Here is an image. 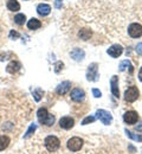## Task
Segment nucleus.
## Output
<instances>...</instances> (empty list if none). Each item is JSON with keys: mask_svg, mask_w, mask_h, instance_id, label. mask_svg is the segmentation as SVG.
<instances>
[{"mask_svg": "<svg viewBox=\"0 0 142 154\" xmlns=\"http://www.w3.org/2000/svg\"><path fill=\"white\" fill-rule=\"evenodd\" d=\"M96 115H97V119H100V121H101L103 125H110L111 123V121H113V116L111 114L109 113V112H107V110H103V109H98L97 112H96Z\"/></svg>", "mask_w": 142, "mask_h": 154, "instance_id": "obj_7", "label": "nucleus"}, {"mask_svg": "<svg viewBox=\"0 0 142 154\" xmlns=\"http://www.w3.org/2000/svg\"><path fill=\"white\" fill-rule=\"evenodd\" d=\"M110 85H111V93H113V95L116 97V98H119V97H120V90H119V77L117 76L111 77Z\"/></svg>", "mask_w": 142, "mask_h": 154, "instance_id": "obj_12", "label": "nucleus"}, {"mask_svg": "<svg viewBox=\"0 0 142 154\" xmlns=\"http://www.w3.org/2000/svg\"><path fill=\"white\" fill-rule=\"evenodd\" d=\"M37 116H38L39 122L45 125V126L50 127V126H52L55 123V116L49 114L46 108H39L38 112H37Z\"/></svg>", "mask_w": 142, "mask_h": 154, "instance_id": "obj_1", "label": "nucleus"}, {"mask_svg": "<svg viewBox=\"0 0 142 154\" xmlns=\"http://www.w3.org/2000/svg\"><path fill=\"white\" fill-rule=\"evenodd\" d=\"M92 95L96 97V98H98V97H101L102 94L98 89H96V88H95V89H92Z\"/></svg>", "mask_w": 142, "mask_h": 154, "instance_id": "obj_29", "label": "nucleus"}, {"mask_svg": "<svg viewBox=\"0 0 142 154\" xmlns=\"http://www.w3.org/2000/svg\"><path fill=\"white\" fill-rule=\"evenodd\" d=\"M36 129H37V125H35V123H33V125H31V126H30V128L27 129L26 134L24 135V139H27V137H30L31 135L35 133V131H36Z\"/></svg>", "mask_w": 142, "mask_h": 154, "instance_id": "obj_23", "label": "nucleus"}, {"mask_svg": "<svg viewBox=\"0 0 142 154\" xmlns=\"http://www.w3.org/2000/svg\"><path fill=\"white\" fill-rule=\"evenodd\" d=\"M7 8L12 12H17L20 10V5L17 0H8L7 1Z\"/></svg>", "mask_w": 142, "mask_h": 154, "instance_id": "obj_18", "label": "nucleus"}, {"mask_svg": "<svg viewBox=\"0 0 142 154\" xmlns=\"http://www.w3.org/2000/svg\"><path fill=\"white\" fill-rule=\"evenodd\" d=\"M41 26V20H38L37 18H31V19L27 21V27L30 30H37Z\"/></svg>", "mask_w": 142, "mask_h": 154, "instance_id": "obj_17", "label": "nucleus"}, {"mask_svg": "<svg viewBox=\"0 0 142 154\" xmlns=\"http://www.w3.org/2000/svg\"><path fill=\"white\" fill-rule=\"evenodd\" d=\"M125 132V134L128 135L130 139H133V140H135V141H137V142H142V135H136V134H134V133H131V132H129L128 129H125L124 131Z\"/></svg>", "mask_w": 142, "mask_h": 154, "instance_id": "obj_21", "label": "nucleus"}, {"mask_svg": "<svg viewBox=\"0 0 142 154\" xmlns=\"http://www.w3.org/2000/svg\"><path fill=\"white\" fill-rule=\"evenodd\" d=\"M83 147V140L78 136H74L68 141V148L71 152H78Z\"/></svg>", "mask_w": 142, "mask_h": 154, "instance_id": "obj_3", "label": "nucleus"}, {"mask_svg": "<svg viewBox=\"0 0 142 154\" xmlns=\"http://www.w3.org/2000/svg\"><path fill=\"white\" fill-rule=\"evenodd\" d=\"M70 88H71V82L65 81V82L61 83V84L57 87L56 93H57L58 95H65V94H66V93L70 90Z\"/></svg>", "mask_w": 142, "mask_h": 154, "instance_id": "obj_13", "label": "nucleus"}, {"mask_svg": "<svg viewBox=\"0 0 142 154\" xmlns=\"http://www.w3.org/2000/svg\"><path fill=\"white\" fill-rule=\"evenodd\" d=\"M70 55H71V57L74 58L75 60H82L84 56H85V52L80 49V48H76V49H74L71 52H70Z\"/></svg>", "mask_w": 142, "mask_h": 154, "instance_id": "obj_15", "label": "nucleus"}, {"mask_svg": "<svg viewBox=\"0 0 142 154\" xmlns=\"http://www.w3.org/2000/svg\"><path fill=\"white\" fill-rule=\"evenodd\" d=\"M55 6H56L57 8H61L62 7V0H56V1H55Z\"/></svg>", "mask_w": 142, "mask_h": 154, "instance_id": "obj_31", "label": "nucleus"}, {"mask_svg": "<svg viewBox=\"0 0 142 154\" xmlns=\"http://www.w3.org/2000/svg\"><path fill=\"white\" fill-rule=\"evenodd\" d=\"M128 33L133 38H139L142 36V26L137 23H133L128 27Z\"/></svg>", "mask_w": 142, "mask_h": 154, "instance_id": "obj_6", "label": "nucleus"}, {"mask_svg": "<svg viewBox=\"0 0 142 154\" xmlns=\"http://www.w3.org/2000/svg\"><path fill=\"white\" fill-rule=\"evenodd\" d=\"M139 79L142 82V68L140 69V72H139Z\"/></svg>", "mask_w": 142, "mask_h": 154, "instance_id": "obj_33", "label": "nucleus"}, {"mask_svg": "<svg viewBox=\"0 0 142 154\" xmlns=\"http://www.w3.org/2000/svg\"><path fill=\"white\" fill-rule=\"evenodd\" d=\"M123 120H124V122L128 123V125H134V123H136L137 120H139V114H137L136 112H134V110L127 112V113H124V115H123Z\"/></svg>", "mask_w": 142, "mask_h": 154, "instance_id": "obj_8", "label": "nucleus"}, {"mask_svg": "<svg viewBox=\"0 0 142 154\" xmlns=\"http://www.w3.org/2000/svg\"><path fill=\"white\" fill-rule=\"evenodd\" d=\"M25 20H26V16L23 14V13H19V14H17L14 17V23L18 24V25H23L25 23Z\"/></svg>", "mask_w": 142, "mask_h": 154, "instance_id": "obj_22", "label": "nucleus"}, {"mask_svg": "<svg viewBox=\"0 0 142 154\" xmlns=\"http://www.w3.org/2000/svg\"><path fill=\"white\" fill-rule=\"evenodd\" d=\"M139 95H140V93L136 87H129L124 93V98L127 102H134L137 100Z\"/></svg>", "mask_w": 142, "mask_h": 154, "instance_id": "obj_4", "label": "nucleus"}, {"mask_svg": "<svg viewBox=\"0 0 142 154\" xmlns=\"http://www.w3.org/2000/svg\"><path fill=\"white\" fill-rule=\"evenodd\" d=\"M33 96H35V100L37 102H39L41 100V96H43V90L41 89H36L33 90Z\"/></svg>", "mask_w": 142, "mask_h": 154, "instance_id": "obj_24", "label": "nucleus"}, {"mask_svg": "<svg viewBox=\"0 0 142 154\" xmlns=\"http://www.w3.org/2000/svg\"><path fill=\"white\" fill-rule=\"evenodd\" d=\"M10 145V137L6 135H1L0 136V151H4L5 148H7Z\"/></svg>", "mask_w": 142, "mask_h": 154, "instance_id": "obj_19", "label": "nucleus"}, {"mask_svg": "<svg viewBox=\"0 0 142 154\" xmlns=\"http://www.w3.org/2000/svg\"><path fill=\"white\" fill-rule=\"evenodd\" d=\"M70 96H71V100H72V101H75V102H81V101L84 100L85 94H84V91H83L82 89H80V88H75V89L71 91Z\"/></svg>", "mask_w": 142, "mask_h": 154, "instance_id": "obj_11", "label": "nucleus"}, {"mask_svg": "<svg viewBox=\"0 0 142 154\" xmlns=\"http://www.w3.org/2000/svg\"><path fill=\"white\" fill-rule=\"evenodd\" d=\"M44 143H45V147H46V149H47L49 152H56V151L59 148V146H61L59 139H58L57 136H55V135H49V136H46Z\"/></svg>", "mask_w": 142, "mask_h": 154, "instance_id": "obj_2", "label": "nucleus"}, {"mask_svg": "<svg viewBox=\"0 0 142 154\" xmlns=\"http://www.w3.org/2000/svg\"><path fill=\"white\" fill-rule=\"evenodd\" d=\"M19 37H20V35H19L17 31L12 30V31L10 32V38H19Z\"/></svg>", "mask_w": 142, "mask_h": 154, "instance_id": "obj_27", "label": "nucleus"}, {"mask_svg": "<svg viewBox=\"0 0 142 154\" xmlns=\"http://www.w3.org/2000/svg\"><path fill=\"white\" fill-rule=\"evenodd\" d=\"M74 125H75V121L70 116H64L59 120V126L63 129H71L74 127Z\"/></svg>", "mask_w": 142, "mask_h": 154, "instance_id": "obj_10", "label": "nucleus"}, {"mask_svg": "<svg viewBox=\"0 0 142 154\" xmlns=\"http://www.w3.org/2000/svg\"><path fill=\"white\" fill-rule=\"evenodd\" d=\"M63 66H64V64H63L62 62H58V63L56 64V69H55V71H56V72H59L61 69H63Z\"/></svg>", "mask_w": 142, "mask_h": 154, "instance_id": "obj_28", "label": "nucleus"}, {"mask_svg": "<svg viewBox=\"0 0 142 154\" xmlns=\"http://www.w3.org/2000/svg\"><path fill=\"white\" fill-rule=\"evenodd\" d=\"M135 50H136V52H137L140 56H142V43H139V44L136 45V49H135Z\"/></svg>", "mask_w": 142, "mask_h": 154, "instance_id": "obj_30", "label": "nucleus"}, {"mask_svg": "<svg viewBox=\"0 0 142 154\" xmlns=\"http://www.w3.org/2000/svg\"><path fill=\"white\" fill-rule=\"evenodd\" d=\"M37 12H38L41 16H47V14L51 12V7H50V5H47V4H41V5H38V7H37Z\"/></svg>", "mask_w": 142, "mask_h": 154, "instance_id": "obj_16", "label": "nucleus"}, {"mask_svg": "<svg viewBox=\"0 0 142 154\" xmlns=\"http://www.w3.org/2000/svg\"><path fill=\"white\" fill-rule=\"evenodd\" d=\"M107 52H108L109 56H111V57H114V58H117L122 55L123 48H122L121 45H119V44H114V45H111V46L108 49Z\"/></svg>", "mask_w": 142, "mask_h": 154, "instance_id": "obj_9", "label": "nucleus"}, {"mask_svg": "<svg viewBox=\"0 0 142 154\" xmlns=\"http://www.w3.org/2000/svg\"><path fill=\"white\" fill-rule=\"evenodd\" d=\"M78 36L83 40H88V39H90V37H91V31L90 30H81L78 32Z\"/></svg>", "mask_w": 142, "mask_h": 154, "instance_id": "obj_20", "label": "nucleus"}, {"mask_svg": "<svg viewBox=\"0 0 142 154\" xmlns=\"http://www.w3.org/2000/svg\"><path fill=\"white\" fill-rule=\"evenodd\" d=\"M97 63H92L89 65L88 71H86V78L91 82H95L98 79V68H97Z\"/></svg>", "mask_w": 142, "mask_h": 154, "instance_id": "obj_5", "label": "nucleus"}, {"mask_svg": "<svg viewBox=\"0 0 142 154\" xmlns=\"http://www.w3.org/2000/svg\"><path fill=\"white\" fill-rule=\"evenodd\" d=\"M128 66H130V62L129 60H123V62H121L119 69H120V71H124L125 68H128Z\"/></svg>", "mask_w": 142, "mask_h": 154, "instance_id": "obj_26", "label": "nucleus"}, {"mask_svg": "<svg viewBox=\"0 0 142 154\" xmlns=\"http://www.w3.org/2000/svg\"><path fill=\"white\" fill-rule=\"evenodd\" d=\"M20 68H21V65L19 62L12 60V62H10L8 65L6 66V71H7L8 74H16V72H18V71L20 70Z\"/></svg>", "mask_w": 142, "mask_h": 154, "instance_id": "obj_14", "label": "nucleus"}, {"mask_svg": "<svg viewBox=\"0 0 142 154\" xmlns=\"http://www.w3.org/2000/svg\"><path fill=\"white\" fill-rule=\"evenodd\" d=\"M136 131H137V132H142V121L140 122V125L136 126Z\"/></svg>", "mask_w": 142, "mask_h": 154, "instance_id": "obj_32", "label": "nucleus"}, {"mask_svg": "<svg viewBox=\"0 0 142 154\" xmlns=\"http://www.w3.org/2000/svg\"><path fill=\"white\" fill-rule=\"evenodd\" d=\"M95 120H96V117H95V116H86V117L82 121V125H83V126H85V125H88V123L94 122Z\"/></svg>", "mask_w": 142, "mask_h": 154, "instance_id": "obj_25", "label": "nucleus"}]
</instances>
